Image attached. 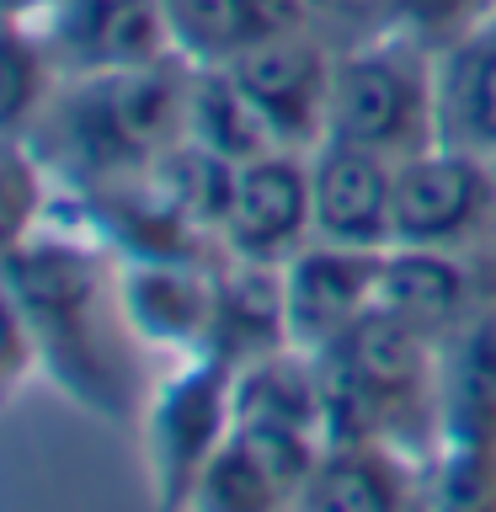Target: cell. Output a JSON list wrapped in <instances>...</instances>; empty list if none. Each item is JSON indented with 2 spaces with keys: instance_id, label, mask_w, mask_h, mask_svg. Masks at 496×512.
I'll list each match as a JSON object with an SVG mask.
<instances>
[{
  "instance_id": "obj_6",
  "label": "cell",
  "mask_w": 496,
  "mask_h": 512,
  "mask_svg": "<svg viewBox=\"0 0 496 512\" xmlns=\"http://www.w3.org/2000/svg\"><path fill=\"white\" fill-rule=\"evenodd\" d=\"M390 246H432L496 262V160L427 144L395 166Z\"/></svg>"
},
{
  "instance_id": "obj_14",
  "label": "cell",
  "mask_w": 496,
  "mask_h": 512,
  "mask_svg": "<svg viewBox=\"0 0 496 512\" xmlns=\"http://www.w3.org/2000/svg\"><path fill=\"white\" fill-rule=\"evenodd\" d=\"M432 459L384 443H326L294 512H427Z\"/></svg>"
},
{
  "instance_id": "obj_17",
  "label": "cell",
  "mask_w": 496,
  "mask_h": 512,
  "mask_svg": "<svg viewBox=\"0 0 496 512\" xmlns=\"http://www.w3.org/2000/svg\"><path fill=\"white\" fill-rule=\"evenodd\" d=\"M438 139L496 160V11L438 48Z\"/></svg>"
},
{
  "instance_id": "obj_12",
  "label": "cell",
  "mask_w": 496,
  "mask_h": 512,
  "mask_svg": "<svg viewBox=\"0 0 496 512\" xmlns=\"http://www.w3.org/2000/svg\"><path fill=\"white\" fill-rule=\"evenodd\" d=\"M395 166L347 139H320L310 150V203H315V240L336 246H390L395 219Z\"/></svg>"
},
{
  "instance_id": "obj_2",
  "label": "cell",
  "mask_w": 496,
  "mask_h": 512,
  "mask_svg": "<svg viewBox=\"0 0 496 512\" xmlns=\"http://www.w3.org/2000/svg\"><path fill=\"white\" fill-rule=\"evenodd\" d=\"M192 64L182 54L107 75H64L32 123V155L54 176V192H91L134 182L187 139Z\"/></svg>"
},
{
  "instance_id": "obj_1",
  "label": "cell",
  "mask_w": 496,
  "mask_h": 512,
  "mask_svg": "<svg viewBox=\"0 0 496 512\" xmlns=\"http://www.w3.org/2000/svg\"><path fill=\"white\" fill-rule=\"evenodd\" d=\"M0 288L16 304L38 374L54 379L80 411L102 422L144 416V347L118 299V256L80 224H43L0 267Z\"/></svg>"
},
{
  "instance_id": "obj_15",
  "label": "cell",
  "mask_w": 496,
  "mask_h": 512,
  "mask_svg": "<svg viewBox=\"0 0 496 512\" xmlns=\"http://www.w3.org/2000/svg\"><path fill=\"white\" fill-rule=\"evenodd\" d=\"M278 347H294L288 336V294L278 262H251V256H224L214 262V331H208V358L240 368L267 358Z\"/></svg>"
},
{
  "instance_id": "obj_8",
  "label": "cell",
  "mask_w": 496,
  "mask_h": 512,
  "mask_svg": "<svg viewBox=\"0 0 496 512\" xmlns=\"http://www.w3.org/2000/svg\"><path fill=\"white\" fill-rule=\"evenodd\" d=\"M32 27H38L59 80L139 70V64L176 54L166 0H48L32 16Z\"/></svg>"
},
{
  "instance_id": "obj_22",
  "label": "cell",
  "mask_w": 496,
  "mask_h": 512,
  "mask_svg": "<svg viewBox=\"0 0 496 512\" xmlns=\"http://www.w3.org/2000/svg\"><path fill=\"white\" fill-rule=\"evenodd\" d=\"M54 176L32 155L27 139H0V267L48 224Z\"/></svg>"
},
{
  "instance_id": "obj_19",
  "label": "cell",
  "mask_w": 496,
  "mask_h": 512,
  "mask_svg": "<svg viewBox=\"0 0 496 512\" xmlns=\"http://www.w3.org/2000/svg\"><path fill=\"white\" fill-rule=\"evenodd\" d=\"M187 139L214 150L224 160H256L267 150H278L267 134V123L256 118V107L246 102V91L235 86L219 64H192V96H187Z\"/></svg>"
},
{
  "instance_id": "obj_18",
  "label": "cell",
  "mask_w": 496,
  "mask_h": 512,
  "mask_svg": "<svg viewBox=\"0 0 496 512\" xmlns=\"http://www.w3.org/2000/svg\"><path fill=\"white\" fill-rule=\"evenodd\" d=\"M171 43L187 64H230L272 32L310 27L304 0H166Z\"/></svg>"
},
{
  "instance_id": "obj_24",
  "label": "cell",
  "mask_w": 496,
  "mask_h": 512,
  "mask_svg": "<svg viewBox=\"0 0 496 512\" xmlns=\"http://www.w3.org/2000/svg\"><path fill=\"white\" fill-rule=\"evenodd\" d=\"M304 16H310V32H320L331 48L400 32V0H304Z\"/></svg>"
},
{
  "instance_id": "obj_26",
  "label": "cell",
  "mask_w": 496,
  "mask_h": 512,
  "mask_svg": "<svg viewBox=\"0 0 496 512\" xmlns=\"http://www.w3.org/2000/svg\"><path fill=\"white\" fill-rule=\"evenodd\" d=\"M38 368V358H32V342L22 331V320H16V304L6 299V288H0V406L22 390V379Z\"/></svg>"
},
{
  "instance_id": "obj_25",
  "label": "cell",
  "mask_w": 496,
  "mask_h": 512,
  "mask_svg": "<svg viewBox=\"0 0 496 512\" xmlns=\"http://www.w3.org/2000/svg\"><path fill=\"white\" fill-rule=\"evenodd\" d=\"M496 0H400V38L427 43L432 54L464 38L475 22H486Z\"/></svg>"
},
{
  "instance_id": "obj_10",
  "label": "cell",
  "mask_w": 496,
  "mask_h": 512,
  "mask_svg": "<svg viewBox=\"0 0 496 512\" xmlns=\"http://www.w3.org/2000/svg\"><path fill=\"white\" fill-rule=\"evenodd\" d=\"M384 251L310 240L304 251L288 256L283 262V294H288V336H294V347L320 352V347H331L336 336H347L368 310H379Z\"/></svg>"
},
{
  "instance_id": "obj_20",
  "label": "cell",
  "mask_w": 496,
  "mask_h": 512,
  "mask_svg": "<svg viewBox=\"0 0 496 512\" xmlns=\"http://www.w3.org/2000/svg\"><path fill=\"white\" fill-rule=\"evenodd\" d=\"M59 86L38 27L22 16H0V139H27L38 112Z\"/></svg>"
},
{
  "instance_id": "obj_3",
  "label": "cell",
  "mask_w": 496,
  "mask_h": 512,
  "mask_svg": "<svg viewBox=\"0 0 496 512\" xmlns=\"http://www.w3.org/2000/svg\"><path fill=\"white\" fill-rule=\"evenodd\" d=\"M326 443H384L438 459V342L390 310H368L347 336L315 352Z\"/></svg>"
},
{
  "instance_id": "obj_16",
  "label": "cell",
  "mask_w": 496,
  "mask_h": 512,
  "mask_svg": "<svg viewBox=\"0 0 496 512\" xmlns=\"http://www.w3.org/2000/svg\"><path fill=\"white\" fill-rule=\"evenodd\" d=\"M443 443H496V299L438 342Z\"/></svg>"
},
{
  "instance_id": "obj_21",
  "label": "cell",
  "mask_w": 496,
  "mask_h": 512,
  "mask_svg": "<svg viewBox=\"0 0 496 512\" xmlns=\"http://www.w3.org/2000/svg\"><path fill=\"white\" fill-rule=\"evenodd\" d=\"M294 502H299V491L230 432L219 459L203 470L187 512H294Z\"/></svg>"
},
{
  "instance_id": "obj_11",
  "label": "cell",
  "mask_w": 496,
  "mask_h": 512,
  "mask_svg": "<svg viewBox=\"0 0 496 512\" xmlns=\"http://www.w3.org/2000/svg\"><path fill=\"white\" fill-rule=\"evenodd\" d=\"M496 299V262L464 251H432V246H390L379 272V310L406 320L411 331L454 336L475 310Z\"/></svg>"
},
{
  "instance_id": "obj_27",
  "label": "cell",
  "mask_w": 496,
  "mask_h": 512,
  "mask_svg": "<svg viewBox=\"0 0 496 512\" xmlns=\"http://www.w3.org/2000/svg\"><path fill=\"white\" fill-rule=\"evenodd\" d=\"M48 6V0H0V16H22V22H32Z\"/></svg>"
},
{
  "instance_id": "obj_9",
  "label": "cell",
  "mask_w": 496,
  "mask_h": 512,
  "mask_svg": "<svg viewBox=\"0 0 496 512\" xmlns=\"http://www.w3.org/2000/svg\"><path fill=\"white\" fill-rule=\"evenodd\" d=\"M310 240H315L310 150H267L256 160H240L230 208H224L219 224V251L283 267Z\"/></svg>"
},
{
  "instance_id": "obj_7",
  "label": "cell",
  "mask_w": 496,
  "mask_h": 512,
  "mask_svg": "<svg viewBox=\"0 0 496 512\" xmlns=\"http://www.w3.org/2000/svg\"><path fill=\"white\" fill-rule=\"evenodd\" d=\"M331 59L336 48L320 32L294 27V32H272V38L251 43L246 54H235L219 70L246 91V102L267 123L278 150H315L326 139Z\"/></svg>"
},
{
  "instance_id": "obj_4",
  "label": "cell",
  "mask_w": 496,
  "mask_h": 512,
  "mask_svg": "<svg viewBox=\"0 0 496 512\" xmlns=\"http://www.w3.org/2000/svg\"><path fill=\"white\" fill-rule=\"evenodd\" d=\"M326 139L363 144L390 160L438 144V54L400 32L336 48Z\"/></svg>"
},
{
  "instance_id": "obj_13",
  "label": "cell",
  "mask_w": 496,
  "mask_h": 512,
  "mask_svg": "<svg viewBox=\"0 0 496 512\" xmlns=\"http://www.w3.org/2000/svg\"><path fill=\"white\" fill-rule=\"evenodd\" d=\"M118 299L144 352L208 358L214 331V262H123Z\"/></svg>"
},
{
  "instance_id": "obj_5",
  "label": "cell",
  "mask_w": 496,
  "mask_h": 512,
  "mask_svg": "<svg viewBox=\"0 0 496 512\" xmlns=\"http://www.w3.org/2000/svg\"><path fill=\"white\" fill-rule=\"evenodd\" d=\"M235 368L219 358H182L176 374H166L144 400L139 443H144V475H150L155 512H187L203 470L219 459L235 427Z\"/></svg>"
},
{
  "instance_id": "obj_23",
  "label": "cell",
  "mask_w": 496,
  "mask_h": 512,
  "mask_svg": "<svg viewBox=\"0 0 496 512\" xmlns=\"http://www.w3.org/2000/svg\"><path fill=\"white\" fill-rule=\"evenodd\" d=\"M427 512H496V443H443L427 475Z\"/></svg>"
}]
</instances>
